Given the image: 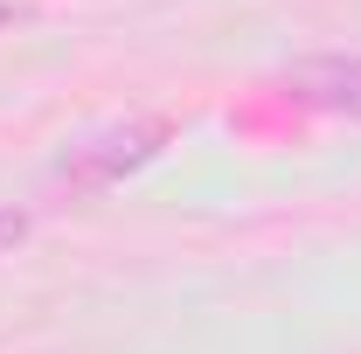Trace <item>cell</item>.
Returning a JSON list of instances; mask_svg holds the SVG:
<instances>
[{"label": "cell", "instance_id": "cell-1", "mask_svg": "<svg viewBox=\"0 0 361 354\" xmlns=\"http://www.w3.org/2000/svg\"><path fill=\"white\" fill-rule=\"evenodd\" d=\"M160 146H167V118H133V126H118V133L77 146V153L63 160L56 188H63V195H104V188H118L133 167H146Z\"/></svg>", "mask_w": 361, "mask_h": 354}, {"label": "cell", "instance_id": "cell-2", "mask_svg": "<svg viewBox=\"0 0 361 354\" xmlns=\"http://www.w3.org/2000/svg\"><path fill=\"white\" fill-rule=\"evenodd\" d=\"M278 84H285V97H299V104H313V111L361 118V56H306V63H292Z\"/></svg>", "mask_w": 361, "mask_h": 354}, {"label": "cell", "instance_id": "cell-3", "mask_svg": "<svg viewBox=\"0 0 361 354\" xmlns=\"http://www.w3.org/2000/svg\"><path fill=\"white\" fill-rule=\"evenodd\" d=\"M21 236H28V209H0V257H7Z\"/></svg>", "mask_w": 361, "mask_h": 354}]
</instances>
